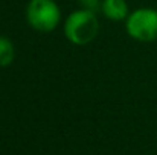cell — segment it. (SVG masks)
Returning <instances> with one entry per match:
<instances>
[{"instance_id": "8992f818", "label": "cell", "mask_w": 157, "mask_h": 155, "mask_svg": "<svg viewBox=\"0 0 157 155\" xmlns=\"http://www.w3.org/2000/svg\"><path fill=\"white\" fill-rule=\"evenodd\" d=\"M79 3H81V6L84 9H89V11L96 12L98 9H101L102 0H79Z\"/></svg>"}, {"instance_id": "5b68a950", "label": "cell", "mask_w": 157, "mask_h": 155, "mask_svg": "<svg viewBox=\"0 0 157 155\" xmlns=\"http://www.w3.org/2000/svg\"><path fill=\"white\" fill-rule=\"evenodd\" d=\"M14 58H15L14 43L8 37L0 35V67H6L12 64Z\"/></svg>"}, {"instance_id": "3957f363", "label": "cell", "mask_w": 157, "mask_h": 155, "mask_svg": "<svg viewBox=\"0 0 157 155\" xmlns=\"http://www.w3.org/2000/svg\"><path fill=\"white\" fill-rule=\"evenodd\" d=\"M127 32L133 40L150 43L157 40V9L139 8L127 17Z\"/></svg>"}, {"instance_id": "7a4b0ae2", "label": "cell", "mask_w": 157, "mask_h": 155, "mask_svg": "<svg viewBox=\"0 0 157 155\" xmlns=\"http://www.w3.org/2000/svg\"><path fill=\"white\" fill-rule=\"evenodd\" d=\"M26 20L38 32H51L61 21V11L55 0H31L26 6Z\"/></svg>"}, {"instance_id": "6da1fadb", "label": "cell", "mask_w": 157, "mask_h": 155, "mask_svg": "<svg viewBox=\"0 0 157 155\" xmlns=\"http://www.w3.org/2000/svg\"><path fill=\"white\" fill-rule=\"evenodd\" d=\"M99 32V21L96 12L89 9L73 11L64 23L66 38L76 46H86L92 43Z\"/></svg>"}, {"instance_id": "277c9868", "label": "cell", "mask_w": 157, "mask_h": 155, "mask_svg": "<svg viewBox=\"0 0 157 155\" xmlns=\"http://www.w3.org/2000/svg\"><path fill=\"white\" fill-rule=\"evenodd\" d=\"M101 11L108 20L113 21H122L130 15L128 5L125 0H102Z\"/></svg>"}]
</instances>
